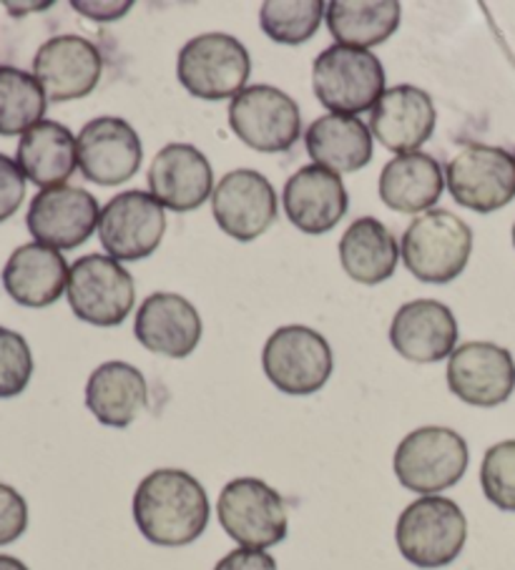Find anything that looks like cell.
Listing matches in <instances>:
<instances>
[{
    "mask_svg": "<svg viewBox=\"0 0 515 570\" xmlns=\"http://www.w3.org/2000/svg\"><path fill=\"white\" fill-rule=\"evenodd\" d=\"M134 520L148 543L184 548L210 525V498L200 480L186 470H154L136 488Z\"/></svg>",
    "mask_w": 515,
    "mask_h": 570,
    "instance_id": "obj_1",
    "label": "cell"
},
{
    "mask_svg": "<svg viewBox=\"0 0 515 570\" xmlns=\"http://www.w3.org/2000/svg\"><path fill=\"white\" fill-rule=\"evenodd\" d=\"M468 540V520L460 505L443 495H422L402 510L395 543L410 566L435 570L450 566Z\"/></svg>",
    "mask_w": 515,
    "mask_h": 570,
    "instance_id": "obj_2",
    "label": "cell"
},
{
    "mask_svg": "<svg viewBox=\"0 0 515 570\" xmlns=\"http://www.w3.org/2000/svg\"><path fill=\"white\" fill-rule=\"evenodd\" d=\"M312 88L327 111L358 116L372 111L385 94V68L365 48L334 43L314 58Z\"/></svg>",
    "mask_w": 515,
    "mask_h": 570,
    "instance_id": "obj_3",
    "label": "cell"
},
{
    "mask_svg": "<svg viewBox=\"0 0 515 570\" xmlns=\"http://www.w3.org/2000/svg\"><path fill=\"white\" fill-rule=\"evenodd\" d=\"M473 232L458 214L430 209L415 219L402 234V262L415 279L425 284H448L468 267Z\"/></svg>",
    "mask_w": 515,
    "mask_h": 570,
    "instance_id": "obj_4",
    "label": "cell"
},
{
    "mask_svg": "<svg viewBox=\"0 0 515 570\" xmlns=\"http://www.w3.org/2000/svg\"><path fill=\"white\" fill-rule=\"evenodd\" d=\"M470 463L468 442L450 428H418L400 440L392 468L400 485L418 495H440L460 483Z\"/></svg>",
    "mask_w": 515,
    "mask_h": 570,
    "instance_id": "obj_5",
    "label": "cell"
},
{
    "mask_svg": "<svg viewBox=\"0 0 515 570\" xmlns=\"http://www.w3.org/2000/svg\"><path fill=\"white\" fill-rule=\"evenodd\" d=\"M252 61L240 38L230 33H202L179 51L176 78L196 98L222 101L244 91Z\"/></svg>",
    "mask_w": 515,
    "mask_h": 570,
    "instance_id": "obj_6",
    "label": "cell"
},
{
    "mask_svg": "<svg viewBox=\"0 0 515 570\" xmlns=\"http://www.w3.org/2000/svg\"><path fill=\"white\" fill-rule=\"evenodd\" d=\"M266 380L284 395L307 397L320 392L332 375L330 342L302 324H286L266 340L262 352Z\"/></svg>",
    "mask_w": 515,
    "mask_h": 570,
    "instance_id": "obj_7",
    "label": "cell"
},
{
    "mask_svg": "<svg viewBox=\"0 0 515 570\" xmlns=\"http://www.w3.org/2000/svg\"><path fill=\"white\" fill-rule=\"evenodd\" d=\"M216 515L224 533L240 548L266 550L280 546L290 530L282 495L260 478H236L226 483Z\"/></svg>",
    "mask_w": 515,
    "mask_h": 570,
    "instance_id": "obj_8",
    "label": "cell"
},
{
    "mask_svg": "<svg viewBox=\"0 0 515 570\" xmlns=\"http://www.w3.org/2000/svg\"><path fill=\"white\" fill-rule=\"evenodd\" d=\"M68 304L94 327H116L134 309V277L106 254H86L68 272Z\"/></svg>",
    "mask_w": 515,
    "mask_h": 570,
    "instance_id": "obj_9",
    "label": "cell"
},
{
    "mask_svg": "<svg viewBox=\"0 0 515 570\" xmlns=\"http://www.w3.org/2000/svg\"><path fill=\"white\" fill-rule=\"evenodd\" d=\"M230 126L250 149L284 154L300 141L302 114L290 94L274 86H250L230 104Z\"/></svg>",
    "mask_w": 515,
    "mask_h": 570,
    "instance_id": "obj_10",
    "label": "cell"
},
{
    "mask_svg": "<svg viewBox=\"0 0 515 570\" xmlns=\"http://www.w3.org/2000/svg\"><path fill=\"white\" fill-rule=\"evenodd\" d=\"M445 179L455 204L493 214L515 199V156L498 146L468 144L448 164Z\"/></svg>",
    "mask_w": 515,
    "mask_h": 570,
    "instance_id": "obj_11",
    "label": "cell"
},
{
    "mask_svg": "<svg viewBox=\"0 0 515 570\" xmlns=\"http://www.w3.org/2000/svg\"><path fill=\"white\" fill-rule=\"evenodd\" d=\"M166 232V214L152 194L124 191L101 209L98 239L106 257L116 262H138L152 257Z\"/></svg>",
    "mask_w": 515,
    "mask_h": 570,
    "instance_id": "obj_12",
    "label": "cell"
},
{
    "mask_svg": "<svg viewBox=\"0 0 515 570\" xmlns=\"http://www.w3.org/2000/svg\"><path fill=\"white\" fill-rule=\"evenodd\" d=\"M212 212L220 229L236 242H254L274 224L276 191L264 174L236 169L222 176L212 194Z\"/></svg>",
    "mask_w": 515,
    "mask_h": 570,
    "instance_id": "obj_13",
    "label": "cell"
},
{
    "mask_svg": "<svg viewBox=\"0 0 515 570\" xmlns=\"http://www.w3.org/2000/svg\"><path fill=\"white\" fill-rule=\"evenodd\" d=\"M101 209L94 194L78 186H54L33 196L28 206V232L51 249H76L91 239Z\"/></svg>",
    "mask_w": 515,
    "mask_h": 570,
    "instance_id": "obj_14",
    "label": "cell"
},
{
    "mask_svg": "<svg viewBox=\"0 0 515 570\" xmlns=\"http://www.w3.org/2000/svg\"><path fill=\"white\" fill-rule=\"evenodd\" d=\"M448 387L473 407H498L515 390L513 355L493 342H465L450 355Z\"/></svg>",
    "mask_w": 515,
    "mask_h": 570,
    "instance_id": "obj_15",
    "label": "cell"
},
{
    "mask_svg": "<svg viewBox=\"0 0 515 570\" xmlns=\"http://www.w3.org/2000/svg\"><path fill=\"white\" fill-rule=\"evenodd\" d=\"M76 144L78 169L98 186H118L134 179L144 159V146L134 126L116 116L88 121Z\"/></svg>",
    "mask_w": 515,
    "mask_h": 570,
    "instance_id": "obj_16",
    "label": "cell"
},
{
    "mask_svg": "<svg viewBox=\"0 0 515 570\" xmlns=\"http://www.w3.org/2000/svg\"><path fill=\"white\" fill-rule=\"evenodd\" d=\"M101 51L81 36H56L33 58V76L48 101L64 104L94 94L101 81Z\"/></svg>",
    "mask_w": 515,
    "mask_h": 570,
    "instance_id": "obj_17",
    "label": "cell"
},
{
    "mask_svg": "<svg viewBox=\"0 0 515 570\" xmlns=\"http://www.w3.org/2000/svg\"><path fill=\"white\" fill-rule=\"evenodd\" d=\"M134 334L154 355L184 360L200 347L202 317L194 304L172 292L148 294L134 320Z\"/></svg>",
    "mask_w": 515,
    "mask_h": 570,
    "instance_id": "obj_18",
    "label": "cell"
},
{
    "mask_svg": "<svg viewBox=\"0 0 515 570\" xmlns=\"http://www.w3.org/2000/svg\"><path fill=\"white\" fill-rule=\"evenodd\" d=\"M148 186L164 209L190 214L214 194L212 164L192 144H168L154 156Z\"/></svg>",
    "mask_w": 515,
    "mask_h": 570,
    "instance_id": "obj_19",
    "label": "cell"
},
{
    "mask_svg": "<svg viewBox=\"0 0 515 570\" xmlns=\"http://www.w3.org/2000/svg\"><path fill=\"white\" fill-rule=\"evenodd\" d=\"M390 342L400 357L433 365L450 357L458 345V322L448 304L415 299L402 304L390 324Z\"/></svg>",
    "mask_w": 515,
    "mask_h": 570,
    "instance_id": "obj_20",
    "label": "cell"
},
{
    "mask_svg": "<svg viewBox=\"0 0 515 570\" xmlns=\"http://www.w3.org/2000/svg\"><path fill=\"white\" fill-rule=\"evenodd\" d=\"M284 214L302 234L332 232L344 214H348L350 196L340 174H332L322 166L310 164L290 176L282 194Z\"/></svg>",
    "mask_w": 515,
    "mask_h": 570,
    "instance_id": "obj_21",
    "label": "cell"
},
{
    "mask_svg": "<svg viewBox=\"0 0 515 570\" xmlns=\"http://www.w3.org/2000/svg\"><path fill=\"white\" fill-rule=\"evenodd\" d=\"M435 104L422 88L402 83L388 88L372 108L370 134L395 154L418 151L435 131Z\"/></svg>",
    "mask_w": 515,
    "mask_h": 570,
    "instance_id": "obj_22",
    "label": "cell"
},
{
    "mask_svg": "<svg viewBox=\"0 0 515 570\" xmlns=\"http://www.w3.org/2000/svg\"><path fill=\"white\" fill-rule=\"evenodd\" d=\"M68 267L64 254L46 244H23L18 247L11 259L6 262L3 284L11 297L31 309L51 307L54 302L64 297L68 287Z\"/></svg>",
    "mask_w": 515,
    "mask_h": 570,
    "instance_id": "obj_23",
    "label": "cell"
},
{
    "mask_svg": "<svg viewBox=\"0 0 515 570\" xmlns=\"http://www.w3.org/2000/svg\"><path fill=\"white\" fill-rule=\"evenodd\" d=\"M445 171L430 154L410 151L395 156L380 174V199L392 212L425 214L440 202Z\"/></svg>",
    "mask_w": 515,
    "mask_h": 570,
    "instance_id": "obj_24",
    "label": "cell"
},
{
    "mask_svg": "<svg viewBox=\"0 0 515 570\" xmlns=\"http://www.w3.org/2000/svg\"><path fill=\"white\" fill-rule=\"evenodd\" d=\"M148 387L142 372L128 362H104L88 377L86 407L106 428L124 430L142 415Z\"/></svg>",
    "mask_w": 515,
    "mask_h": 570,
    "instance_id": "obj_25",
    "label": "cell"
},
{
    "mask_svg": "<svg viewBox=\"0 0 515 570\" xmlns=\"http://www.w3.org/2000/svg\"><path fill=\"white\" fill-rule=\"evenodd\" d=\"M307 154L332 174H352L372 161V134L358 116H320L304 134Z\"/></svg>",
    "mask_w": 515,
    "mask_h": 570,
    "instance_id": "obj_26",
    "label": "cell"
},
{
    "mask_svg": "<svg viewBox=\"0 0 515 570\" xmlns=\"http://www.w3.org/2000/svg\"><path fill=\"white\" fill-rule=\"evenodd\" d=\"M16 164L41 189L66 186L78 166V144L64 124L41 121L21 136Z\"/></svg>",
    "mask_w": 515,
    "mask_h": 570,
    "instance_id": "obj_27",
    "label": "cell"
},
{
    "mask_svg": "<svg viewBox=\"0 0 515 570\" xmlns=\"http://www.w3.org/2000/svg\"><path fill=\"white\" fill-rule=\"evenodd\" d=\"M400 247L395 234L375 216L352 222L340 239V264L350 279L375 287L398 269Z\"/></svg>",
    "mask_w": 515,
    "mask_h": 570,
    "instance_id": "obj_28",
    "label": "cell"
},
{
    "mask_svg": "<svg viewBox=\"0 0 515 570\" xmlns=\"http://www.w3.org/2000/svg\"><path fill=\"white\" fill-rule=\"evenodd\" d=\"M324 18L337 43L368 51L398 31L402 6L395 0H332L327 3Z\"/></svg>",
    "mask_w": 515,
    "mask_h": 570,
    "instance_id": "obj_29",
    "label": "cell"
},
{
    "mask_svg": "<svg viewBox=\"0 0 515 570\" xmlns=\"http://www.w3.org/2000/svg\"><path fill=\"white\" fill-rule=\"evenodd\" d=\"M48 98L33 73L0 66V136L31 131L43 121Z\"/></svg>",
    "mask_w": 515,
    "mask_h": 570,
    "instance_id": "obj_30",
    "label": "cell"
},
{
    "mask_svg": "<svg viewBox=\"0 0 515 570\" xmlns=\"http://www.w3.org/2000/svg\"><path fill=\"white\" fill-rule=\"evenodd\" d=\"M324 13L327 3L322 0H266L260 11V26L274 43L300 46L320 31Z\"/></svg>",
    "mask_w": 515,
    "mask_h": 570,
    "instance_id": "obj_31",
    "label": "cell"
},
{
    "mask_svg": "<svg viewBox=\"0 0 515 570\" xmlns=\"http://www.w3.org/2000/svg\"><path fill=\"white\" fill-rule=\"evenodd\" d=\"M480 488L495 508L515 513V440H503L485 452Z\"/></svg>",
    "mask_w": 515,
    "mask_h": 570,
    "instance_id": "obj_32",
    "label": "cell"
},
{
    "mask_svg": "<svg viewBox=\"0 0 515 570\" xmlns=\"http://www.w3.org/2000/svg\"><path fill=\"white\" fill-rule=\"evenodd\" d=\"M33 375V355L23 334L0 327V400L18 397Z\"/></svg>",
    "mask_w": 515,
    "mask_h": 570,
    "instance_id": "obj_33",
    "label": "cell"
},
{
    "mask_svg": "<svg viewBox=\"0 0 515 570\" xmlns=\"http://www.w3.org/2000/svg\"><path fill=\"white\" fill-rule=\"evenodd\" d=\"M28 528V503L16 488L0 483V546H11Z\"/></svg>",
    "mask_w": 515,
    "mask_h": 570,
    "instance_id": "obj_34",
    "label": "cell"
},
{
    "mask_svg": "<svg viewBox=\"0 0 515 570\" xmlns=\"http://www.w3.org/2000/svg\"><path fill=\"white\" fill-rule=\"evenodd\" d=\"M26 196V176L13 159L0 154V222L11 219L21 209Z\"/></svg>",
    "mask_w": 515,
    "mask_h": 570,
    "instance_id": "obj_35",
    "label": "cell"
},
{
    "mask_svg": "<svg viewBox=\"0 0 515 570\" xmlns=\"http://www.w3.org/2000/svg\"><path fill=\"white\" fill-rule=\"evenodd\" d=\"M214 570H280L276 560L266 553V550L254 548H236L232 553H226Z\"/></svg>",
    "mask_w": 515,
    "mask_h": 570,
    "instance_id": "obj_36",
    "label": "cell"
},
{
    "mask_svg": "<svg viewBox=\"0 0 515 570\" xmlns=\"http://www.w3.org/2000/svg\"><path fill=\"white\" fill-rule=\"evenodd\" d=\"M74 11H78L91 21H116V18H124L132 11V3H84V0H76Z\"/></svg>",
    "mask_w": 515,
    "mask_h": 570,
    "instance_id": "obj_37",
    "label": "cell"
},
{
    "mask_svg": "<svg viewBox=\"0 0 515 570\" xmlns=\"http://www.w3.org/2000/svg\"><path fill=\"white\" fill-rule=\"evenodd\" d=\"M54 3H6L8 11L13 16H26L28 11H48Z\"/></svg>",
    "mask_w": 515,
    "mask_h": 570,
    "instance_id": "obj_38",
    "label": "cell"
},
{
    "mask_svg": "<svg viewBox=\"0 0 515 570\" xmlns=\"http://www.w3.org/2000/svg\"><path fill=\"white\" fill-rule=\"evenodd\" d=\"M0 570H31V568L13 556H0Z\"/></svg>",
    "mask_w": 515,
    "mask_h": 570,
    "instance_id": "obj_39",
    "label": "cell"
},
{
    "mask_svg": "<svg viewBox=\"0 0 515 570\" xmlns=\"http://www.w3.org/2000/svg\"><path fill=\"white\" fill-rule=\"evenodd\" d=\"M513 247H515V224H513Z\"/></svg>",
    "mask_w": 515,
    "mask_h": 570,
    "instance_id": "obj_40",
    "label": "cell"
}]
</instances>
